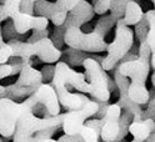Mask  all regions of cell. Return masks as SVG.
<instances>
[{
    "mask_svg": "<svg viewBox=\"0 0 155 142\" xmlns=\"http://www.w3.org/2000/svg\"><path fill=\"white\" fill-rule=\"evenodd\" d=\"M95 15V10L91 3L88 0H80L71 11H69L66 21L63 24L65 27V45L90 52H101L108 50L105 41V34L113 25H116V19L110 15H101L96 23V26L90 33H83L81 25L90 21Z\"/></svg>",
    "mask_w": 155,
    "mask_h": 142,
    "instance_id": "cell-1",
    "label": "cell"
},
{
    "mask_svg": "<svg viewBox=\"0 0 155 142\" xmlns=\"http://www.w3.org/2000/svg\"><path fill=\"white\" fill-rule=\"evenodd\" d=\"M138 54V59L129 61L120 60L115 68L124 76H128L130 79L129 97L140 105H147L150 100V90L147 89L145 84H147L151 66V50L147 40L140 43Z\"/></svg>",
    "mask_w": 155,
    "mask_h": 142,
    "instance_id": "cell-2",
    "label": "cell"
},
{
    "mask_svg": "<svg viewBox=\"0 0 155 142\" xmlns=\"http://www.w3.org/2000/svg\"><path fill=\"white\" fill-rule=\"evenodd\" d=\"M8 44L14 47V56H20L24 60L31 59V56H38L45 64H56L63 56V51L51 39H49V36L43 37L35 43L12 39L8 40Z\"/></svg>",
    "mask_w": 155,
    "mask_h": 142,
    "instance_id": "cell-3",
    "label": "cell"
},
{
    "mask_svg": "<svg viewBox=\"0 0 155 142\" xmlns=\"http://www.w3.org/2000/svg\"><path fill=\"white\" fill-rule=\"evenodd\" d=\"M21 0H5L0 6V21L4 23L8 17L14 21L19 34H26L29 30L46 29L49 19L41 15H30L20 10Z\"/></svg>",
    "mask_w": 155,
    "mask_h": 142,
    "instance_id": "cell-4",
    "label": "cell"
},
{
    "mask_svg": "<svg viewBox=\"0 0 155 142\" xmlns=\"http://www.w3.org/2000/svg\"><path fill=\"white\" fill-rule=\"evenodd\" d=\"M134 45V31L130 29V25H127L123 19L116 21L115 39L108 45L106 56L101 65L106 71H111L119 61L127 55Z\"/></svg>",
    "mask_w": 155,
    "mask_h": 142,
    "instance_id": "cell-5",
    "label": "cell"
},
{
    "mask_svg": "<svg viewBox=\"0 0 155 142\" xmlns=\"http://www.w3.org/2000/svg\"><path fill=\"white\" fill-rule=\"evenodd\" d=\"M65 117V113L50 117H36L34 111L25 112L24 115L20 116L16 125L15 134L13 136V141L15 142H25L31 141L33 135L36 134L38 131H41L50 127H63V121Z\"/></svg>",
    "mask_w": 155,
    "mask_h": 142,
    "instance_id": "cell-6",
    "label": "cell"
},
{
    "mask_svg": "<svg viewBox=\"0 0 155 142\" xmlns=\"http://www.w3.org/2000/svg\"><path fill=\"white\" fill-rule=\"evenodd\" d=\"M31 59L24 60L23 69L19 74V79L15 84L8 85L5 97L13 100H23L33 95L40 85L44 82L41 70H36L33 68Z\"/></svg>",
    "mask_w": 155,
    "mask_h": 142,
    "instance_id": "cell-7",
    "label": "cell"
},
{
    "mask_svg": "<svg viewBox=\"0 0 155 142\" xmlns=\"http://www.w3.org/2000/svg\"><path fill=\"white\" fill-rule=\"evenodd\" d=\"M34 106L24 99L23 102H16L9 97H0V134L3 137H13L18 121L25 112L34 111Z\"/></svg>",
    "mask_w": 155,
    "mask_h": 142,
    "instance_id": "cell-8",
    "label": "cell"
},
{
    "mask_svg": "<svg viewBox=\"0 0 155 142\" xmlns=\"http://www.w3.org/2000/svg\"><path fill=\"white\" fill-rule=\"evenodd\" d=\"M83 66L89 81V95L95 100L109 101L111 93L109 89V75L103 65L94 58H88L83 62Z\"/></svg>",
    "mask_w": 155,
    "mask_h": 142,
    "instance_id": "cell-9",
    "label": "cell"
},
{
    "mask_svg": "<svg viewBox=\"0 0 155 142\" xmlns=\"http://www.w3.org/2000/svg\"><path fill=\"white\" fill-rule=\"evenodd\" d=\"M99 109L98 100H91L88 105H85L81 109L71 110L65 113V117L63 121V131L68 135H79L80 131L85 124V121L89 117L94 116Z\"/></svg>",
    "mask_w": 155,
    "mask_h": 142,
    "instance_id": "cell-10",
    "label": "cell"
},
{
    "mask_svg": "<svg viewBox=\"0 0 155 142\" xmlns=\"http://www.w3.org/2000/svg\"><path fill=\"white\" fill-rule=\"evenodd\" d=\"M123 113V107L118 102L111 103L108 107L105 116L103 117V128H101V140L105 142H113L116 140L120 131V117Z\"/></svg>",
    "mask_w": 155,
    "mask_h": 142,
    "instance_id": "cell-11",
    "label": "cell"
},
{
    "mask_svg": "<svg viewBox=\"0 0 155 142\" xmlns=\"http://www.w3.org/2000/svg\"><path fill=\"white\" fill-rule=\"evenodd\" d=\"M34 96L39 103H43L49 111L50 116H56L60 113V100L58 92L51 82H43L34 93Z\"/></svg>",
    "mask_w": 155,
    "mask_h": 142,
    "instance_id": "cell-12",
    "label": "cell"
},
{
    "mask_svg": "<svg viewBox=\"0 0 155 142\" xmlns=\"http://www.w3.org/2000/svg\"><path fill=\"white\" fill-rule=\"evenodd\" d=\"M35 15L46 16L55 26H60L66 21L69 13L58 11L55 3L48 2V0H39L35 3Z\"/></svg>",
    "mask_w": 155,
    "mask_h": 142,
    "instance_id": "cell-13",
    "label": "cell"
},
{
    "mask_svg": "<svg viewBox=\"0 0 155 142\" xmlns=\"http://www.w3.org/2000/svg\"><path fill=\"white\" fill-rule=\"evenodd\" d=\"M155 130L154 118H144L141 121H133L129 126V134L133 135V141L143 142L147 141L151 132Z\"/></svg>",
    "mask_w": 155,
    "mask_h": 142,
    "instance_id": "cell-14",
    "label": "cell"
},
{
    "mask_svg": "<svg viewBox=\"0 0 155 142\" xmlns=\"http://www.w3.org/2000/svg\"><path fill=\"white\" fill-rule=\"evenodd\" d=\"M63 55L65 56V61L70 66H83V62L88 58H94L101 64L105 58V56H100V55H94L90 51L74 49V47H70V46H68V49L63 51Z\"/></svg>",
    "mask_w": 155,
    "mask_h": 142,
    "instance_id": "cell-15",
    "label": "cell"
},
{
    "mask_svg": "<svg viewBox=\"0 0 155 142\" xmlns=\"http://www.w3.org/2000/svg\"><path fill=\"white\" fill-rule=\"evenodd\" d=\"M144 11L140 6V4L137 0H133L127 5V10H125V15L121 17L123 21L127 25H137L138 23L141 21L144 17Z\"/></svg>",
    "mask_w": 155,
    "mask_h": 142,
    "instance_id": "cell-16",
    "label": "cell"
},
{
    "mask_svg": "<svg viewBox=\"0 0 155 142\" xmlns=\"http://www.w3.org/2000/svg\"><path fill=\"white\" fill-rule=\"evenodd\" d=\"M123 107V110H128L134 115V121H141L144 120V110L141 105L138 102L133 101L129 95H119V100L116 101Z\"/></svg>",
    "mask_w": 155,
    "mask_h": 142,
    "instance_id": "cell-17",
    "label": "cell"
},
{
    "mask_svg": "<svg viewBox=\"0 0 155 142\" xmlns=\"http://www.w3.org/2000/svg\"><path fill=\"white\" fill-rule=\"evenodd\" d=\"M145 16L148 17L149 24H150V29L147 36V41L150 46L151 50V66L153 69L155 70V9L153 10H148L145 13Z\"/></svg>",
    "mask_w": 155,
    "mask_h": 142,
    "instance_id": "cell-18",
    "label": "cell"
},
{
    "mask_svg": "<svg viewBox=\"0 0 155 142\" xmlns=\"http://www.w3.org/2000/svg\"><path fill=\"white\" fill-rule=\"evenodd\" d=\"M134 121V115L128 111V110H123V113H121V117H120V131H119V135L116 137V142L119 141H123L125 137H127L128 132H129V126L130 124Z\"/></svg>",
    "mask_w": 155,
    "mask_h": 142,
    "instance_id": "cell-19",
    "label": "cell"
},
{
    "mask_svg": "<svg viewBox=\"0 0 155 142\" xmlns=\"http://www.w3.org/2000/svg\"><path fill=\"white\" fill-rule=\"evenodd\" d=\"M113 77L116 82V86H118V91L120 95H129V86L130 82L128 81V76H124V75L116 69L114 68L113 70Z\"/></svg>",
    "mask_w": 155,
    "mask_h": 142,
    "instance_id": "cell-20",
    "label": "cell"
},
{
    "mask_svg": "<svg viewBox=\"0 0 155 142\" xmlns=\"http://www.w3.org/2000/svg\"><path fill=\"white\" fill-rule=\"evenodd\" d=\"M80 135L84 140V142H96L99 141V138H101V131L95 128L91 125L88 124H84L81 131H80Z\"/></svg>",
    "mask_w": 155,
    "mask_h": 142,
    "instance_id": "cell-21",
    "label": "cell"
},
{
    "mask_svg": "<svg viewBox=\"0 0 155 142\" xmlns=\"http://www.w3.org/2000/svg\"><path fill=\"white\" fill-rule=\"evenodd\" d=\"M133 2V0H111V6H110V14L116 19V21L121 19L125 15L127 10V5Z\"/></svg>",
    "mask_w": 155,
    "mask_h": 142,
    "instance_id": "cell-22",
    "label": "cell"
},
{
    "mask_svg": "<svg viewBox=\"0 0 155 142\" xmlns=\"http://www.w3.org/2000/svg\"><path fill=\"white\" fill-rule=\"evenodd\" d=\"M14 56V47L4 41V35H0V64H6Z\"/></svg>",
    "mask_w": 155,
    "mask_h": 142,
    "instance_id": "cell-23",
    "label": "cell"
},
{
    "mask_svg": "<svg viewBox=\"0 0 155 142\" xmlns=\"http://www.w3.org/2000/svg\"><path fill=\"white\" fill-rule=\"evenodd\" d=\"M149 29H150L149 20H148V17L144 15V17L141 19V21L135 25V35H137L138 40H139L140 43L147 40V36H148Z\"/></svg>",
    "mask_w": 155,
    "mask_h": 142,
    "instance_id": "cell-24",
    "label": "cell"
},
{
    "mask_svg": "<svg viewBox=\"0 0 155 142\" xmlns=\"http://www.w3.org/2000/svg\"><path fill=\"white\" fill-rule=\"evenodd\" d=\"M60 127H50V128H45V130H41V131H38L36 135L33 137L31 141H38V142H53L55 141L51 136Z\"/></svg>",
    "mask_w": 155,
    "mask_h": 142,
    "instance_id": "cell-25",
    "label": "cell"
},
{
    "mask_svg": "<svg viewBox=\"0 0 155 142\" xmlns=\"http://www.w3.org/2000/svg\"><path fill=\"white\" fill-rule=\"evenodd\" d=\"M2 34L5 36V39L12 40V39H16L18 36H23L24 34H19L15 29L14 21H5V25L2 26ZM19 40V39H18Z\"/></svg>",
    "mask_w": 155,
    "mask_h": 142,
    "instance_id": "cell-26",
    "label": "cell"
},
{
    "mask_svg": "<svg viewBox=\"0 0 155 142\" xmlns=\"http://www.w3.org/2000/svg\"><path fill=\"white\" fill-rule=\"evenodd\" d=\"M95 14L98 15H104L106 11L110 10L111 6V0H93L91 2Z\"/></svg>",
    "mask_w": 155,
    "mask_h": 142,
    "instance_id": "cell-27",
    "label": "cell"
},
{
    "mask_svg": "<svg viewBox=\"0 0 155 142\" xmlns=\"http://www.w3.org/2000/svg\"><path fill=\"white\" fill-rule=\"evenodd\" d=\"M80 0H56L55 2V8L58 11H65L69 13L75 8V5L79 3Z\"/></svg>",
    "mask_w": 155,
    "mask_h": 142,
    "instance_id": "cell-28",
    "label": "cell"
},
{
    "mask_svg": "<svg viewBox=\"0 0 155 142\" xmlns=\"http://www.w3.org/2000/svg\"><path fill=\"white\" fill-rule=\"evenodd\" d=\"M55 70H56V64H55V65L48 64V65L44 66V68L41 69L44 82H51V81H53L54 75H55Z\"/></svg>",
    "mask_w": 155,
    "mask_h": 142,
    "instance_id": "cell-29",
    "label": "cell"
},
{
    "mask_svg": "<svg viewBox=\"0 0 155 142\" xmlns=\"http://www.w3.org/2000/svg\"><path fill=\"white\" fill-rule=\"evenodd\" d=\"M49 36V30H48V27L46 29H41V30H39V29H34L31 35L29 36V39L26 40L28 43H35L38 40H40L43 39V37H48Z\"/></svg>",
    "mask_w": 155,
    "mask_h": 142,
    "instance_id": "cell-30",
    "label": "cell"
},
{
    "mask_svg": "<svg viewBox=\"0 0 155 142\" xmlns=\"http://www.w3.org/2000/svg\"><path fill=\"white\" fill-rule=\"evenodd\" d=\"M20 10L23 13H26V14L35 15V3L33 0H21Z\"/></svg>",
    "mask_w": 155,
    "mask_h": 142,
    "instance_id": "cell-31",
    "label": "cell"
},
{
    "mask_svg": "<svg viewBox=\"0 0 155 142\" xmlns=\"http://www.w3.org/2000/svg\"><path fill=\"white\" fill-rule=\"evenodd\" d=\"M58 141H60V142H63V141H65V142H75V141L84 142V140H83L80 134L79 135H68V134H64L63 136H60L59 138H58Z\"/></svg>",
    "mask_w": 155,
    "mask_h": 142,
    "instance_id": "cell-32",
    "label": "cell"
},
{
    "mask_svg": "<svg viewBox=\"0 0 155 142\" xmlns=\"http://www.w3.org/2000/svg\"><path fill=\"white\" fill-rule=\"evenodd\" d=\"M5 92H6V86L2 85V86H0V96H2V97H5Z\"/></svg>",
    "mask_w": 155,
    "mask_h": 142,
    "instance_id": "cell-33",
    "label": "cell"
},
{
    "mask_svg": "<svg viewBox=\"0 0 155 142\" xmlns=\"http://www.w3.org/2000/svg\"><path fill=\"white\" fill-rule=\"evenodd\" d=\"M147 141H155V130L151 132V135L148 137V140Z\"/></svg>",
    "mask_w": 155,
    "mask_h": 142,
    "instance_id": "cell-34",
    "label": "cell"
},
{
    "mask_svg": "<svg viewBox=\"0 0 155 142\" xmlns=\"http://www.w3.org/2000/svg\"><path fill=\"white\" fill-rule=\"evenodd\" d=\"M151 85L155 87V70H154V74L151 75Z\"/></svg>",
    "mask_w": 155,
    "mask_h": 142,
    "instance_id": "cell-35",
    "label": "cell"
},
{
    "mask_svg": "<svg viewBox=\"0 0 155 142\" xmlns=\"http://www.w3.org/2000/svg\"><path fill=\"white\" fill-rule=\"evenodd\" d=\"M150 2H151V3H153V4L155 5V0H150Z\"/></svg>",
    "mask_w": 155,
    "mask_h": 142,
    "instance_id": "cell-36",
    "label": "cell"
},
{
    "mask_svg": "<svg viewBox=\"0 0 155 142\" xmlns=\"http://www.w3.org/2000/svg\"><path fill=\"white\" fill-rule=\"evenodd\" d=\"M33 2H34V3H36V2H39V0H33Z\"/></svg>",
    "mask_w": 155,
    "mask_h": 142,
    "instance_id": "cell-37",
    "label": "cell"
},
{
    "mask_svg": "<svg viewBox=\"0 0 155 142\" xmlns=\"http://www.w3.org/2000/svg\"><path fill=\"white\" fill-rule=\"evenodd\" d=\"M154 101H155V93H154Z\"/></svg>",
    "mask_w": 155,
    "mask_h": 142,
    "instance_id": "cell-38",
    "label": "cell"
}]
</instances>
